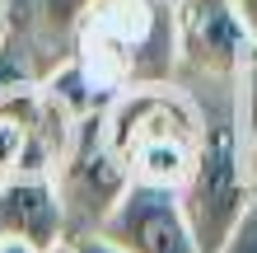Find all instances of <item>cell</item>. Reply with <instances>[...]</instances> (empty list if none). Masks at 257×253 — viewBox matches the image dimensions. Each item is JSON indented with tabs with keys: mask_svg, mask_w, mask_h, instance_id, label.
<instances>
[{
	"mask_svg": "<svg viewBox=\"0 0 257 253\" xmlns=\"http://www.w3.org/2000/svg\"><path fill=\"white\" fill-rule=\"evenodd\" d=\"M0 239H19L38 253H47L66 239L52 174H24V178L0 183Z\"/></svg>",
	"mask_w": 257,
	"mask_h": 253,
	"instance_id": "9c48e42d",
	"label": "cell"
},
{
	"mask_svg": "<svg viewBox=\"0 0 257 253\" xmlns=\"http://www.w3.org/2000/svg\"><path fill=\"white\" fill-rule=\"evenodd\" d=\"M75 244V253H117V248H108L103 239H70Z\"/></svg>",
	"mask_w": 257,
	"mask_h": 253,
	"instance_id": "7c38bea8",
	"label": "cell"
},
{
	"mask_svg": "<svg viewBox=\"0 0 257 253\" xmlns=\"http://www.w3.org/2000/svg\"><path fill=\"white\" fill-rule=\"evenodd\" d=\"M0 5H10V0H0Z\"/></svg>",
	"mask_w": 257,
	"mask_h": 253,
	"instance_id": "2e32d148",
	"label": "cell"
},
{
	"mask_svg": "<svg viewBox=\"0 0 257 253\" xmlns=\"http://www.w3.org/2000/svg\"><path fill=\"white\" fill-rule=\"evenodd\" d=\"M248 85L234 89H215L210 108H201V141H196V159L178 188L183 216L192 225V239L201 253H215L224 239L234 234V225L243 220L252 206V136L248 131V113H252V94Z\"/></svg>",
	"mask_w": 257,
	"mask_h": 253,
	"instance_id": "6da1fadb",
	"label": "cell"
},
{
	"mask_svg": "<svg viewBox=\"0 0 257 253\" xmlns=\"http://www.w3.org/2000/svg\"><path fill=\"white\" fill-rule=\"evenodd\" d=\"M103 131L117 159L126 164L131 183L183 188L201 141V103L173 80L136 85L112 94V103L103 108Z\"/></svg>",
	"mask_w": 257,
	"mask_h": 253,
	"instance_id": "3957f363",
	"label": "cell"
},
{
	"mask_svg": "<svg viewBox=\"0 0 257 253\" xmlns=\"http://www.w3.org/2000/svg\"><path fill=\"white\" fill-rule=\"evenodd\" d=\"M10 47V14H5V5H0V52Z\"/></svg>",
	"mask_w": 257,
	"mask_h": 253,
	"instance_id": "4fadbf2b",
	"label": "cell"
},
{
	"mask_svg": "<svg viewBox=\"0 0 257 253\" xmlns=\"http://www.w3.org/2000/svg\"><path fill=\"white\" fill-rule=\"evenodd\" d=\"M0 253H38V248H28V244H19V239H0Z\"/></svg>",
	"mask_w": 257,
	"mask_h": 253,
	"instance_id": "5bb4252c",
	"label": "cell"
},
{
	"mask_svg": "<svg viewBox=\"0 0 257 253\" xmlns=\"http://www.w3.org/2000/svg\"><path fill=\"white\" fill-rule=\"evenodd\" d=\"M173 56L178 75L201 80L206 89H234L252 80L257 66V47L234 0H173Z\"/></svg>",
	"mask_w": 257,
	"mask_h": 253,
	"instance_id": "5b68a950",
	"label": "cell"
},
{
	"mask_svg": "<svg viewBox=\"0 0 257 253\" xmlns=\"http://www.w3.org/2000/svg\"><path fill=\"white\" fill-rule=\"evenodd\" d=\"M89 89L122 94L136 85H169L173 56V0H94L84 14L75 66Z\"/></svg>",
	"mask_w": 257,
	"mask_h": 253,
	"instance_id": "7a4b0ae2",
	"label": "cell"
},
{
	"mask_svg": "<svg viewBox=\"0 0 257 253\" xmlns=\"http://www.w3.org/2000/svg\"><path fill=\"white\" fill-rule=\"evenodd\" d=\"M94 0H10V38L24 42V70L33 85H52L61 70L75 66L84 14Z\"/></svg>",
	"mask_w": 257,
	"mask_h": 253,
	"instance_id": "ba28073f",
	"label": "cell"
},
{
	"mask_svg": "<svg viewBox=\"0 0 257 253\" xmlns=\"http://www.w3.org/2000/svg\"><path fill=\"white\" fill-rule=\"evenodd\" d=\"M252 192H257V136H252Z\"/></svg>",
	"mask_w": 257,
	"mask_h": 253,
	"instance_id": "9a60e30c",
	"label": "cell"
},
{
	"mask_svg": "<svg viewBox=\"0 0 257 253\" xmlns=\"http://www.w3.org/2000/svg\"><path fill=\"white\" fill-rule=\"evenodd\" d=\"M215 253H257V197H252V206L243 211V220L234 225V234H229Z\"/></svg>",
	"mask_w": 257,
	"mask_h": 253,
	"instance_id": "30bf717a",
	"label": "cell"
},
{
	"mask_svg": "<svg viewBox=\"0 0 257 253\" xmlns=\"http://www.w3.org/2000/svg\"><path fill=\"white\" fill-rule=\"evenodd\" d=\"M52 188H56V202H61L66 239H94L98 225L108 220V211L131 188V174L117 159V150L108 145L98 108L75 117L70 141H66V150L52 169Z\"/></svg>",
	"mask_w": 257,
	"mask_h": 253,
	"instance_id": "277c9868",
	"label": "cell"
},
{
	"mask_svg": "<svg viewBox=\"0 0 257 253\" xmlns=\"http://www.w3.org/2000/svg\"><path fill=\"white\" fill-rule=\"evenodd\" d=\"M75 117L52 85H5L0 89V183L24 174H52L61 159Z\"/></svg>",
	"mask_w": 257,
	"mask_h": 253,
	"instance_id": "8992f818",
	"label": "cell"
},
{
	"mask_svg": "<svg viewBox=\"0 0 257 253\" xmlns=\"http://www.w3.org/2000/svg\"><path fill=\"white\" fill-rule=\"evenodd\" d=\"M94 239H103L117 253H201L183 216L178 188H155V183H131Z\"/></svg>",
	"mask_w": 257,
	"mask_h": 253,
	"instance_id": "52a82bcc",
	"label": "cell"
},
{
	"mask_svg": "<svg viewBox=\"0 0 257 253\" xmlns=\"http://www.w3.org/2000/svg\"><path fill=\"white\" fill-rule=\"evenodd\" d=\"M234 10H238V19H243L248 38H252V47H257V0H234Z\"/></svg>",
	"mask_w": 257,
	"mask_h": 253,
	"instance_id": "8fae6325",
	"label": "cell"
}]
</instances>
